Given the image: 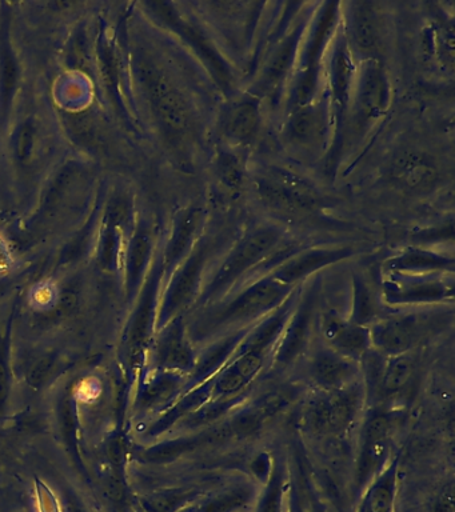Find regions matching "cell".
<instances>
[{
	"mask_svg": "<svg viewBox=\"0 0 455 512\" xmlns=\"http://www.w3.org/2000/svg\"><path fill=\"white\" fill-rule=\"evenodd\" d=\"M297 288L286 286L269 274L258 276L241 290L206 307L201 316L187 326L191 342L207 344L230 332L253 326L277 310Z\"/></svg>",
	"mask_w": 455,
	"mask_h": 512,
	"instance_id": "1",
	"label": "cell"
},
{
	"mask_svg": "<svg viewBox=\"0 0 455 512\" xmlns=\"http://www.w3.org/2000/svg\"><path fill=\"white\" fill-rule=\"evenodd\" d=\"M285 240V232L277 226L267 224L254 228L235 243L219 263L211 279L206 280L195 304L206 308L226 298L233 288L241 284L243 278L249 279L254 271H258L271 256L277 254Z\"/></svg>",
	"mask_w": 455,
	"mask_h": 512,
	"instance_id": "2",
	"label": "cell"
},
{
	"mask_svg": "<svg viewBox=\"0 0 455 512\" xmlns=\"http://www.w3.org/2000/svg\"><path fill=\"white\" fill-rule=\"evenodd\" d=\"M259 202L275 214L302 218L322 206V195L311 180L285 167H269L253 180Z\"/></svg>",
	"mask_w": 455,
	"mask_h": 512,
	"instance_id": "3",
	"label": "cell"
},
{
	"mask_svg": "<svg viewBox=\"0 0 455 512\" xmlns=\"http://www.w3.org/2000/svg\"><path fill=\"white\" fill-rule=\"evenodd\" d=\"M366 403L363 380L338 391H319L309 399L303 423L311 434L321 438H342L349 434Z\"/></svg>",
	"mask_w": 455,
	"mask_h": 512,
	"instance_id": "4",
	"label": "cell"
},
{
	"mask_svg": "<svg viewBox=\"0 0 455 512\" xmlns=\"http://www.w3.org/2000/svg\"><path fill=\"white\" fill-rule=\"evenodd\" d=\"M391 419L383 408L374 406L363 419L359 432L354 495L359 496L377 479L391 460Z\"/></svg>",
	"mask_w": 455,
	"mask_h": 512,
	"instance_id": "5",
	"label": "cell"
},
{
	"mask_svg": "<svg viewBox=\"0 0 455 512\" xmlns=\"http://www.w3.org/2000/svg\"><path fill=\"white\" fill-rule=\"evenodd\" d=\"M393 88L382 60L361 59L355 74L349 111L359 126H371L389 114Z\"/></svg>",
	"mask_w": 455,
	"mask_h": 512,
	"instance_id": "6",
	"label": "cell"
},
{
	"mask_svg": "<svg viewBox=\"0 0 455 512\" xmlns=\"http://www.w3.org/2000/svg\"><path fill=\"white\" fill-rule=\"evenodd\" d=\"M335 132L334 114L326 94L305 107L289 112L283 134L295 150L318 155L326 151Z\"/></svg>",
	"mask_w": 455,
	"mask_h": 512,
	"instance_id": "7",
	"label": "cell"
},
{
	"mask_svg": "<svg viewBox=\"0 0 455 512\" xmlns=\"http://www.w3.org/2000/svg\"><path fill=\"white\" fill-rule=\"evenodd\" d=\"M211 255H213V246L209 240L205 239V242L198 243L191 254L183 260L163 300L161 314H159V327L167 326L181 316L191 304L197 303L205 286L206 270Z\"/></svg>",
	"mask_w": 455,
	"mask_h": 512,
	"instance_id": "8",
	"label": "cell"
},
{
	"mask_svg": "<svg viewBox=\"0 0 455 512\" xmlns=\"http://www.w3.org/2000/svg\"><path fill=\"white\" fill-rule=\"evenodd\" d=\"M357 66L345 30L339 27L323 63V79L327 82L326 94L333 110L337 131L341 130L349 111Z\"/></svg>",
	"mask_w": 455,
	"mask_h": 512,
	"instance_id": "9",
	"label": "cell"
},
{
	"mask_svg": "<svg viewBox=\"0 0 455 512\" xmlns=\"http://www.w3.org/2000/svg\"><path fill=\"white\" fill-rule=\"evenodd\" d=\"M446 274H386L382 282L383 302L390 307L427 306L453 302V278Z\"/></svg>",
	"mask_w": 455,
	"mask_h": 512,
	"instance_id": "10",
	"label": "cell"
},
{
	"mask_svg": "<svg viewBox=\"0 0 455 512\" xmlns=\"http://www.w3.org/2000/svg\"><path fill=\"white\" fill-rule=\"evenodd\" d=\"M306 26L305 22L294 24L274 43L269 54L263 59L261 71L250 92L263 99V96L277 95L286 84H289L297 67Z\"/></svg>",
	"mask_w": 455,
	"mask_h": 512,
	"instance_id": "11",
	"label": "cell"
},
{
	"mask_svg": "<svg viewBox=\"0 0 455 512\" xmlns=\"http://www.w3.org/2000/svg\"><path fill=\"white\" fill-rule=\"evenodd\" d=\"M317 302L318 294L315 286L305 294H299L297 306L271 355L275 366L289 367L309 350L315 324H317Z\"/></svg>",
	"mask_w": 455,
	"mask_h": 512,
	"instance_id": "12",
	"label": "cell"
},
{
	"mask_svg": "<svg viewBox=\"0 0 455 512\" xmlns=\"http://www.w3.org/2000/svg\"><path fill=\"white\" fill-rule=\"evenodd\" d=\"M262 126V99L253 92H246L231 98L223 108L219 130L226 147L245 150L257 142Z\"/></svg>",
	"mask_w": 455,
	"mask_h": 512,
	"instance_id": "13",
	"label": "cell"
},
{
	"mask_svg": "<svg viewBox=\"0 0 455 512\" xmlns=\"http://www.w3.org/2000/svg\"><path fill=\"white\" fill-rule=\"evenodd\" d=\"M355 255L351 246H309L297 248L278 263L267 274L286 286L299 287L303 280L310 278L323 268L341 263ZM266 275V274H265Z\"/></svg>",
	"mask_w": 455,
	"mask_h": 512,
	"instance_id": "14",
	"label": "cell"
},
{
	"mask_svg": "<svg viewBox=\"0 0 455 512\" xmlns=\"http://www.w3.org/2000/svg\"><path fill=\"white\" fill-rule=\"evenodd\" d=\"M417 315H397L379 318L369 327L371 350L383 356L413 352L427 326Z\"/></svg>",
	"mask_w": 455,
	"mask_h": 512,
	"instance_id": "15",
	"label": "cell"
},
{
	"mask_svg": "<svg viewBox=\"0 0 455 512\" xmlns=\"http://www.w3.org/2000/svg\"><path fill=\"white\" fill-rule=\"evenodd\" d=\"M349 10H342V22L346 23L345 34L354 54L362 59H381L383 46V22L374 3L354 2L346 4Z\"/></svg>",
	"mask_w": 455,
	"mask_h": 512,
	"instance_id": "16",
	"label": "cell"
},
{
	"mask_svg": "<svg viewBox=\"0 0 455 512\" xmlns=\"http://www.w3.org/2000/svg\"><path fill=\"white\" fill-rule=\"evenodd\" d=\"M307 372L311 382L319 391H338L361 380V363L355 362L331 350L330 347H318L310 356Z\"/></svg>",
	"mask_w": 455,
	"mask_h": 512,
	"instance_id": "17",
	"label": "cell"
},
{
	"mask_svg": "<svg viewBox=\"0 0 455 512\" xmlns=\"http://www.w3.org/2000/svg\"><path fill=\"white\" fill-rule=\"evenodd\" d=\"M390 179L403 191L429 192L439 180L438 164L426 152L405 150L391 162Z\"/></svg>",
	"mask_w": 455,
	"mask_h": 512,
	"instance_id": "18",
	"label": "cell"
},
{
	"mask_svg": "<svg viewBox=\"0 0 455 512\" xmlns=\"http://www.w3.org/2000/svg\"><path fill=\"white\" fill-rule=\"evenodd\" d=\"M319 330L327 347L355 362L361 363L371 350L369 327L357 326L335 312L322 316Z\"/></svg>",
	"mask_w": 455,
	"mask_h": 512,
	"instance_id": "19",
	"label": "cell"
},
{
	"mask_svg": "<svg viewBox=\"0 0 455 512\" xmlns=\"http://www.w3.org/2000/svg\"><path fill=\"white\" fill-rule=\"evenodd\" d=\"M157 360L161 370L189 376L197 363L198 352L191 342L186 323L181 316L169 323L157 346Z\"/></svg>",
	"mask_w": 455,
	"mask_h": 512,
	"instance_id": "20",
	"label": "cell"
},
{
	"mask_svg": "<svg viewBox=\"0 0 455 512\" xmlns=\"http://www.w3.org/2000/svg\"><path fill=\"white\" fill-rule=\"evenodd\" d=\"M249 330L250 327L242 328V330L230 332V334L223 335L221 338L205 344L203 350L198 354L194 370L187 376L186 387L183 392L213 379L233 358L235 351H237L239 344L245 339Z\"/></svg>",
	"mask_w": 455,
	"mask_h": 512,
	"instance_id": "21",
	"label": "cell"
},
{
	"mask_svg": "<svg viewBox=\"0 0 455 512\" xmlns=\"http://www.w3.org/2000/svg\"><path fill=\"white\" fill-rule=\"evenodd\" d=\"M386 274H453L454 258L422 247H410L383 264Z\"/></svg>",
	"mask_w": 455,
	"mask_h": 512,
	"instance_id": "22",
	"label": "cell"
},
{
	"mask_svg": "<svg viewBox=\"0 0 455 512\" xmlns=\"http://www.w3.org/2000/svg\"><path fill=\"white\" fill-rule=\"evenodd\" d=\"M258 483L254 480H239L222 490L203 495L191 504L194 512H242L257 502Z\"/></svg>",
	"mask_w": 455,
	"mask_h": 512,
	"instance_id": "23",
	"label": "cell"
},
{
	"mask_svg": "<svg viewBox=\"0 0 455 512\" xmlns=\"http://www.w3.org/2000/svg\"><path fill=\"white\" fill-rule=\"evenodd\" d=\"M399 458L395 456L378 478L363 491L358 512H394Z\"/></svg>",
	"mask_w": 455,
	"mask_h": 512,
	"instance_id": "24",
	"label": "cell"
},
{
	"mask_svg": "<svg viewBox=\"0 0 455 512\" xmlns=\"http://www.w3.org/2000/svg\"><path fill=\"white\" fill-rule=\"evenodd\" d=\"M215 180L223 194L237 199L245 190L247 171L241 152L230 147H222L214 162Z\"/></svg>",
	"mask_w": 455,
	"mask_h": 512,
	"instance_id": "25",
	"label": "cell"
},
{
	"mask_svg": "<svg viewBox=\"0 0 455 512\" xmlns=\"http://www.w3.org/2000/svg\"><path fill=\"white\" fill-rule=\"evenodd\" d=\"M205 212L202 208L193 207L183 212L173 240H171L169 251H167V262L173 264L181 263L191 254L194 247L199 243V234L203 227Z\"/></svg>",
	"mask_w": 455,
	"mask_h": 512,
	"instance_id": "26",
	"label": "cell"
},
{
	"mask_svg": "<svg viewBox=\"0 0 455 512\" xmlns=\"http://www.w3.org/2000/svg\"><path fill=\"white\" fill-rule=\"evenodd\" d=\"M187 376L177 372L158 371L143 387L141 392V406L143 408H157L166 406L183 394L186 387Z\"/></svg>",
	"mask_w": 455,
	"mask_h": 512,
	"instance_id": "27",
	"label": "cell"
},
{
	"mask_svg": "<svg viewBox=\"0 0 455 512\" xmlns=\"http://www.w3.org/2000/svg\"><path fill=\"white\" fill-rule=\"evenodd\" d=\"M290 480L287 478L285 464L275 459L273 472L262 491H259L255 512H289Z\"/></svg>",
	"mask_w": 455,
	"mask_h": 512,
	"instance_id": "28",
	"label": "cell"
},
{
	"mask_svg": "<svg viewBox=\"0 0 455 512\" xmlns=\"http://www.w3.org/2000/svg\"><path fill=\"white\" fill-rule=\"evenodd\" d=\"M214 379V378H213ZM213 379L209 382L199 384V386L191 388V390L183 392L181 398L173 404V407L159 419L154 427L151 428V434L157 435L161 432L169 430L175 423H181L186 416L193 414L202 404L209 402L211 399V391H213Z\"/></svg>",
	"mask_w": 455,
	"mask_h": 512,
	"instance_id": "29",
	"label": "cell"
},
{
	"mask_svg": "<svg viewBox=\"0 0 455 512\" xmlns=\"http://www.w3.org/2000/svg\"><path fill=\"white\" fill-rule=\"evenodd\" d=\"M379 318H382V316L377 295L361 276L355 275L353 279V303H351V314L347 320L357 324V326L370 327Z\"/></svg>",
	"mask_w": 455,
	"mask_h": 512,
	"instance_id": "30",
	"label": "cell"
},
{
	"mask_svg": "<svg viewBox=\"0 0 455 512\" xmlns=\"http://www.w3.org/2000/svg\"><path fill=\"white\" fill-rule=\"evenodd\" d=\"M301 395V387L286 384V386L273 388V390L259 395L253 403L249 404V407L266 424L270 419L275 418V416L282 414L283 411L291 407V404L297 402Z\"/></svg>",
	"mask_w": 455,
	"mask_h": 512,
	"instance_id": "31",
	"label": "cell"
},
{
	"mask_svg": "<svg viewBox=\"0 0 455 512\" xmlns=\"http://www.w3.org/2000/svg\"><path fill=\"white\" fill-rule=\"evenodd\" d=\"M427 44L434 59L445 71H453L454 67V27L451 20H435L427 30Z\"/></svg>",
	"mask_w": 455,
	"mask_h": 512,
	"instance_id": "32",
	"label": "cell"
},
{
	"mask_svg": "<svg viewBox=\"0 0 455 512\" xmlns=\"http://www.w3.org/2000/svg\"><path fill=\"white\" fill-rule=\"evenodd\" d=\"M203 495L205 492L194 488L161 491L143 499L142 506L146 512H179L197 502Z\"/></svg>",
	"mask_w": 455,
	"mask_h": 512,
	"instance_id": "33",
	"label": "cell"
},
{
	"mask_svg": "<svg viewBox=\"0 0 455 512\" xmlns=\"http://www.w3.org/2000/svg\"><path fill=\"white\" fill-rule=\"evenodd\" d=\"M245 395L231 399H210L209 402L202 404L198 410H195L193 414L186 416L181 423L186 428H191V430L201 427H213L218 420H221L223 416L229 415L234 408L242 406Z\"/></svg>",
	"mask_w": 455,
	"mask_h": 512,
	"instance_id": "34",
	"label": "cell"
},
{
	"mask_svg": "<svg viewBox=\"0 0 455 512\" xmlns=\"http://www.w3.org/2000/svg\"><path fill=\"white\" fill-rule=\"evenodd\" d=\"M275 459L269 452H261L255 456L253 462L250 464L251 472H253L254 482L259 484H266L270 479L271 472H273Z\"/></svg>",
	"mask_w": 455,
	"mask_h": 512,
	"instance_id": "35",
	"label": "cell"
},
{
	"mask_svg": "<svg viewBox=\"0 0 455 512\" xmlns=\"http://www.w3.org/2000/svg\"><path fill=\"white\" fill-rule=\"evenodd\" d=\"M54 366L55 359L51 358V356H47V358H43L35 363L29 371V375H27L31 386H42L51 375V372H53Z\"/></svg>",
	"mask_w": 455,
	"mask_h": 512,
	"instance_id": "36",
	"label": "cell"
},
{
	"mask_svg": "<svg viewBox=\"0 0 455 512\" xmlns=\"http://www.w3.org/2000/svg\"><path fill=\"white\" fill-rule=\"evenodd\" d=\"M9 395V371H7L5 344L0 343V414Z\"/></svg>",
	"mask_w": 455,
	"mask_h": 512,
	"instance_id": "37",
	"label": "cell"
},
{
	"mask_svg": "<svg viewBox=\"0 0 455 512\" xmlns=\"http://www.w3.org/2000/svg\"><path fill=\"white\" fill-rule=\"evenodd\" d=\"M431 512H454V487L453 483L447 484L437 496L431 508Z\"/></svg>",
	"mask_w": 455,
	"mask_h": 512,
	"instance_id": "38",
	"label": "cell"
},
{
	"mask_svg": "<svg viewBox=\"0 0 455 512\" xmlns=\"http://www.w3.org/2000/svg\"><path fill=\"white\" fill-rule=\"evenodd\" d=\"M65 512H86L85 508L73 498H67L65 502Z\"/></svg>",
	"mask_w": 455,
	"mask_h": 512,
	"instance_id": "39",
	"label": "cell"
},
{
	"mask_svg": "<svg viewBox=\"0 0 455 512\" xmlns=\"http://www.w3.org/2000/svg\"><path fill=\"white\" fill-rule=\"evenodd\" d=\"M179 512H194V511H193V508H191V504H190L189 507L183 508V510H181Z\"/></svg>",
	"mask_w": 455,
	"mask_h": 512,
	"instance_id": "40",
	"label": "cell"
}]
</instances>
